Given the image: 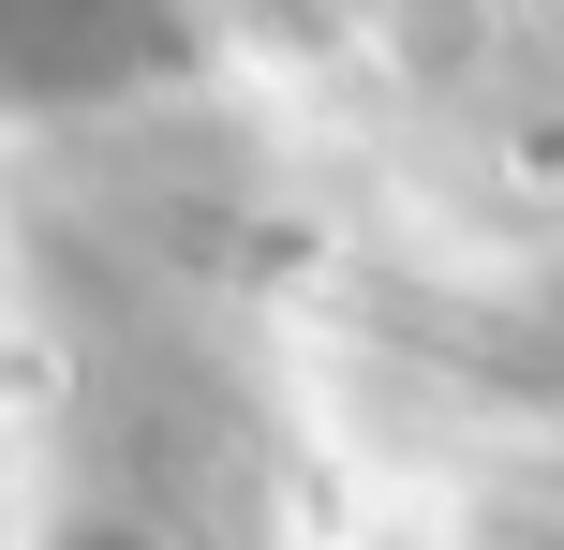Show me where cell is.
I'll return each instance as SVG.
<instances>
[{"instance_id": "cell-1", "label": "cell", "mask_w": 564, "mask_h": 550, "mask_svg": "<svg viewBox=\"0 0 564 550\" xmlns=\"http://www.w3.org/2000/svg\"><path fill=\"white\" fill-rule=\"evenodd\" d=\"M134 60H149V0H0L15 89H119Z\"/></svg>"}]
</instances>
